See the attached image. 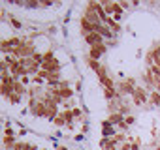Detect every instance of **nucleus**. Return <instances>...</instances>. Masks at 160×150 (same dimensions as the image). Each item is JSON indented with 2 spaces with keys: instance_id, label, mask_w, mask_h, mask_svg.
<instances>
[{
  "instance_id": "nucleus-10",
  "label": "nucleus",
  "mask_w": 160,
  "mask_h": 150,
  "mask_svg": "<svg viewBox=\"0 0 160 150\" xmlns=\"http://www.w3.org/2000/svg\"><path fill=\"white\" fill-rule=\"evenodd\" d=\"M13 88H15V94H17V96H25V94H28L27 87H25L21 81H15V87H13Z\"/></svg>"
},
{
  "instance_id": "nucleus-12",
  "label": "nucleus",
  "mask_w": 160,
  "mask_h": 150,
  "mask_svg": "<svg viewBox=\"0 0 160 150\" xmlns=\"http://www.w3.org/2000/svg\"><path fill=\"white\" fill-rule=\"evenodd\" d=\"M100 83H102L106 88H115V83H113V79L109 77V75H106V77H100Z\"/></svg>"
},
{
  "instance_id": "nucleus-5",
  "label": "nucleus",
  "mask_w": 160,
  "mask_h": 150,
  "mask_svg": "<svg viewBox=\"0 0 160 150\" xmlns=\"http://www.w3.org/2000/svg\"><path fill=\"white\" fill-rule=\"evenodd\" d=\"M85 41H87L91 47H94V45H102V43H104V38H102L98 32H92V34L85 36Z\"/></svg>"
},
{
  "instance_id": "nucleus-25",
  "label": "nucleus",
  "mask_w": 160,
  "mask_h": 150,
  "mask_svg": "<svg viewBox=\"0 0 160 150\" xmlns=\"http://www.w3.org/2000/svg\"><path fill=\"white\" fill-rule=\"evenodd\" d=\"M121 8H124V10H126V8H130V4H128V2H121Z\"/></svg>"
},
{
  "instance_id": "nucleus-15",
  "label": "nucleus",
  "mask_w": 160,
  "mask_h": 150,
  "mask_svg": "<svg viewBox=\"0 0 160 150\" xmlns=\"http://www.w3.org/2000/svg\"><path fill=\"white\" fill-rule=\"evenodd\" d=\"M53 124H55V126H64V124H66V120H64V118L58 115L57 118H53Z\"/></svg>"
},
{
  "instance_id": "nucleus-4",
  "label": "nucleus",
  "mask_w": 160,
  "mask_h": 150,
  "mask_svg": "<svg viewBox=\"0 0 160 150\" xmlns=\"http://www.w3.org/2000/svg\"><path fill=\"white\" fill-rule=\"evenodd\" d=\"M106 53V45L102 43V45H94V47H91L89 49V58H92V60H100V56Z\"/></svg>"
},
{
  "instance_id": "nucleus-22",
  "label": "nucleus",
  "mask_w": 160,
  "mask_h": 150,
  "mask_svg": "<svg viewBox=\"0 0 160 150\" xmlns=\"http://www.w3.org/2000/svg\"><path fill=\"white\" fill-rule=\"evenodd\" d=\"M12 25H13L15 28H21V23H19V21H15V19H12Z\"/></svg>"
},
{
  "instance_id": "nucleus-1",
  "label": "nucleus",
  "mask_w": 160,
  "mask_h": 150,
  "mask_svg": "<svg viewBox=\"0 0 160 150\" xmlns=\"http://www.w3.org/2000/svg\"><path fill=\"white\" fill-rule=\"evenodd\" d=\"M134 83H136V81H134L132 77L122 79V81L117 85V92H119V96H132V94H134V90H136Z\"/></svg>"
},
{
  "instance_id": "nucleus-2",
  "label": "nucleus",
  "mask_w": 160,
  "mask_h": 150,
  "mask_svg": "<svg viewBox=\"0 0 160 150\" xmlns=\"http://www.w3.org/2000/svg\"><path fill=\"white\" fill-rule=\"evenodd\" d=\"M132 101H134L138 107L143 105L145 101H149V94H147V90L141 88V87H136V90H134V94H132Z\"/></svg>"
},
{
  "instance_id": "nucleus-14",
  "label": "nucleus",
  "mask_w": 160,
  "mask_h": 150,
  "mask_svg": "<svg viewBox=\"0 0 160 150\" xmlns=\"http://www.w3.org/2000/svg\"><path fill=\"white\" fill-rule=\"evenodd\" d=\"M4 146H12L13 148V135H4Z\"/></svg>"
},
{
  "instance_id": "nucleus-16",
  "label": "nucleus",
  "mask_w": 160,
  "mask_h": 150,
  "mask_svg": "<svg viewBox=\"0 0 160 150\" xmlns=\"http://www.w3.org/2000/svg\"><path fill=\"white\" fill-rule=\"evenodd\" d=\"M21 101V96H17V94H12L10 96V103H13V105H17Z\"/></svg>"
},
{
  "instance_id": "nucleus-8",
  "label": "nucleus",
  "mask_w": 160,
  "mask_h": 150,
  "mask_svg": "<svg viewBox=\"0 0 160 150\" xmlns=\"http://www.w3.org/2000/svg\"><path fill=\"white\" fill-rule=\"evenodd\" d=\"M108 120H109V122H111V124H113V126H119V124H121V122H124V116H122V115H121V113H111V115H109V118H108Z\"/></svg>"
},
{
  "instance_id": "nucleus-6",
  "label": "nucleus",
  "mask_w": 160,
  "mask_h": 150,
  "mask_svg": "<svg viewBox=\"0 0 160 150\" xmlns=\"http://www.w3.org/2000/svg\"><path fill=\"white\" fill-rule=\"evenodd\" d=\"M30 111H32V115H34V116H45L47 105H45L43 101H38V103H36V105H34V107H32Z\"/></svg>"
},
{
  "instance_id": "nucleus-13",
  "label": "nucleus",
  "mask_w": 160,
  "mask_h": 150,
  "mask_svg": "<svg viewBox=\"0 0 160 150\" xmlns=\"http://www.w3.org/2000/svg\"><path fill=\"white\" fill-rule=\"evenodd\" d=\"M152 54H154V66L160 68V45H156V47L152 49Z\"/></svg>"
},
{
  "instance_id": "nucleus-18",
  "label": "nucleus",
  "mask_w": 160,
  "mask_h": 150,
  "mask_svg": "<svg viewBox=\"0 0 160 150\" xmlns=\"http://www.w3.org/2000/svg\"><path fill=\"white\" fill-rule=\"evenodd\" d=\"M25 146H27V144H25V143H15V144H13V148H12V150H25Z\"/></svg>"
},
{
  "instance_id": "nucleus-20",
  "label": "nucleus",
  "mask_w": 160,
  "mask_h": 150,
  "mask_svg": "<svg viewBox=\"0 0 160 150\" xmlns=\"http://www.w3.org/2000/svg\"><path fill=\"white\" fill-rule=\"evenodd\" d=\"M19 81H21V83H23V85H25V87H27V85H28V81H30V79H28V75H25V77H23V79H19Z\"/></svg>"
},
{
  "instance_id": "nucleus-9",
  "label": "nucleus",
  "mask_w": 160,
  "mask_h": 150,
  "mask_svg": "<svg viewBox=\"0 0 160 150\" xmlns=\"http://www.w3.org/2000/svg\"><path fill=\"white\" fill-rule=\"evenodd\" d=\"M149 103H152V105L160 107V92H156V90H151V94H149Z\"/></svg>"
},
{
  "instance_id": "nucleus-17",
  "label": "nucleus",
  "mask_w": 160,
  "mask_h": 150,
  "mask_svg": "<svg viewBox=\"0 0 160 150\" xmlns=\"http://www.w3.org/2000/svg\"><path fill=\"white\" fill-rule=\"evenodd\" d=\"M43 81H45V79H43V77H40V75H34V77H32V83H34V85H42Z\"/></svg>"
},
{
  "instance_id": "nucleus-11",
  "label": "nucleus",
  "mask_w": 160,
  "mask_h": 150,
  "mask_svg": "<svg viewBox=\"0 0 160 150\" xmlns=\"http://www.w3.org/2000/svg\"><path fill=\"white\" fill-rule=\"evenodd\" d=\"M106 25H108V26L111 28V32H113V34H117V32H121V25H119L117 21H113L111 17L108 19V23H106Z\"/></svg>"
},
{
  "instance_id": "nucleus-23",
  "label": "nucleus",
  "mask_w": 160,
  "mask_h": 150,
  "mask_svg": "<svg viewBox=\"0 0 160 150\" xmlns=\"http://www.w3.org/2000/svg\"><path fill=\"white\" fill-rule=\"evenodd\" d=\"M132 150H139V143H138V141L132 143Z\"/></svg>"
},
{
  "instance_id": "nucleus-7",
  "label": "nucleus",
  "mask_w": 160,
  "mask_h": 150,
  "mask_svg": "<svg viewBox=\"0 0 160 150\" xmlns=\"http://www.w3.org/2000/svg\"><path fill=\"white\" fill-rule=\"evenodd\" d=\"M72 96H73V90H72L70 87H62V88H60V98H62L64 101H70Z\"/></svg>"
},
{
  "instance_id": "nucleus-24",
  "label": "nucleus",
  "mask_w": 160,
  "mask_h": 150,
  "mask_svg": "<svg viewBox=\"0 0 160 150\" xmlns=\"http://www.w3.org/2000/svg\"><path fill=\"white\" fill-rule=\"evenodd\" d=\"M25 150H36V144H27Z\"/></svg>"
},
{
  "instance_id": "nucleus-3",
  "label": "nucleus",
  "mask_w": 160,
  "mask_h": 150,
  "mask_svg": "<svg viewBox=\"0 0 160 150\" xmlns=\"http://www.w3.org/2000/svg\"><path fill=\"white\" fill-rule=\"evenodd\" d=\"M42 69H45L47 73H58V69H60V62H58L57 56H55L53 60L43 62V64H42Z\"/></svg>"
},
{
  "instance_id": "nucleus-21",
  "label": "nucleus",
  "mask_w": 160,
  "mask_h": 150,
  "mask_svg": "<svg viewBox=\"0 0 160 150\" xmlns=\"http://www.w3.org/2000/svg\"><path fill=\"white\" fill-rule=\"evenodd\" d=\"M72 113H73V116H81V109H72Z\"/></svg>"
},
{
  "instance_id": "nucleus-19",
  "label": "nucleus",
  "mask_w": 160,
  "mask_h": 150,
  "mask_svg": "<svg viewBox=\"0 0 160 150\" xmlns=\"http://www.w3.org/2000/svg\"><path fill=\"white\" fill-rule=\"evenodd\" d=\"M124 122H126V124L130 126V124H134V122H136V118H134L132 115H128V116H124Z\"/></svg>"
}]
</instances>
